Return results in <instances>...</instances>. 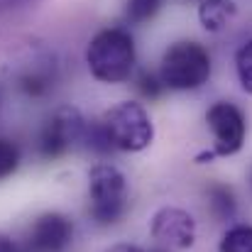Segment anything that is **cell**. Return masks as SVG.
<instances>
[{"mask_svg": "<svg viewBox=\"0 0 252 252\" xmlns=\"http://www.w3.org/2000/svg\"><path fill=\"white\" fill-rule=\"evenodd\" d=\"M20 157H22V155H20V147H17L12 140L0 137V181L17 171Z\"/></svg>", "mask_w": 252, "mask_h": 252, "instance_id": "cell-15", "label": "cell"}, {"mask_svg": "<svg viewBox=\"0 0 252 252\" xmlns=\"http://www.w3.org/2000/svg\"><path fill=\"white\" fill-rule=\"evenodd\" d=\"M238 15V5L233 0H203L198 5V20L203 30L220 32L225 30Z\"/></svg>", "mask_w": 252, "mask_h": 252, "instance_id": "cell-10", "label": "cell"}, {"mask_svg": "<svg viewBox=\"0 0 252 252\" xmlns=\"http://www.w3.org/2000/svg\"><path fill=\"white\" fill-rule=\"evenodd\" d=\"M34 0H0V12L5 10H15V7H22V5H30Z\"/></svg>", "mask_w": 252, "mask_h": 252, "instance_id": "cell-18", "label": "cell"}, {"mask_svg": "<svg viewBox=\"0 0 252 252\" xmlns=\"http://www.w3.org/2000/svg\"><path fill=\"white\" fill-rule=\"evenodd\" d=\"M88 213L98 225H115L127 211V184L123 171L100 162L88 171Z\"/></svg>", "mask_w": 252, "mask_h": 252, "instance_id": "cell-5", "label": "cell"}, {"mask_svg": "<svg viewBox=\"0 0 252 252\" xmlns=\"http://www.w3.org/2000/svg\"><path fill=\"white\" fill-rule=\"evenodd\" d=\"M86 130V120L79 108L74 105H62L57 108L42 125L39 130V155L44 159H57L66 155L76 142H81Z\"/></svg>", "mask_w": 252, "mask_h": 252, "instance_id": "cell-6", "label": "cell"}, {"mask_svg": "<svg viewBox=\"0 0 252 252\" xmlns=\"http://www.w3.org/2000/svg\"><path fill=\"white\" fill-rule=\"evenodd\" d=\"M220 252H252V225L238 223L228 228L220 240Z\"/></svg>", "mask_w": 252, "mask_h": 252, "instance_id": "cell-12", "label": "cell"}, {"mask_svg": "<svg viewBox=\"0 0 252 252\" xmlns=\"http://www.w3.org/2000/svg\"><path fill=\"white\" fill-rule=\"evenodd\" d=\"M250 181H252V171H250Z\"/></svg>", "mask_w": 252, "mask_h": 252, "instance_id": "cell-20", "label": "cell"}, {"mask_svg": "<svg viewBox=\"0 0 252 252\" xmlns=\"http://www.w3.org/2000/svg\"><path fill=\"white\" fill-rule=\"evenodd\" d=\"M105 252H145L142 248H137V245H130V243H118V245H113L110 250Z\"/></svg>", "mask_w": 252, "mask_h": 252, "instance_id": "cell-19", "label": "cell"}, {"mask_svg": "<svg viewBox=\"0 0 252 252\" xmlns=\"http://www.w3.org/2000/svg\"><path fill=\"white\" fill-rule=\"evenodd\" d=\"M100 127L113 150L120 152H142L155 140V125L150 113L137 100H123L110 108L100 120Z\"/></svg>", "mask_w": 252, "mask_h": 252, "instance_id": "cell-3", "label": "cell"}, {"mask_svg": "<svg viewBox=\"0 0 252 252\" xmlns=\"http://www.w3.org/2000/svg\"><path fill=\"white\" fill-rule=\"evenodd\" d=\"M0 252H22L17 243H12V238H7L5 233H0Z\"/></svg>", "mask_w": 252, "mask_h": 252, "instance_id": "cell-17", "label": "cell"}, {"mask_svg": "<svg viewBox=\"0 0 252 252\" xmlns=\"http://www.w3.org/2000/svg\"><path fill=\"white\" fill-rule=\"evenodd\" d=\"M152 238L171 250H189L196 243V220L184 208L164 206L152 218Z\"/></svg>", "mask_w": 252, "mask_h": 252, "instance_id": "cell-9", "label": "cell"}, {"mask_svg": "<svg viewBox=\"0 0 252 252\" xmlns=\"http://www.w3.org/2000/svg\"><path fill=\"white\" fill-rule=\"evenodd\" d=\"M206 123L213 132V155L216 157H230L238 155L245 145L248 135V120L245 113L228 100H218L206 110Z\"/></svg>", "mask_w": 252, "mask_h": 252, "instance_id": "cell-7", "label": "cell"}, {"mask_svg": "<svg viewBox=\"0 0 252 252\" xmlns=\"http://www.w3.org/2000/svg\"><path fill=\"white\" fill-rule=\"evenodd\" d=\"M235 71L238 81L245 93H252V39H248L235 54Z\"/></svg>", "mask_w": 252, "mask_h": 252, "instance_id": "cell-14", "label": "cell"}, {"mask_svg": "<svg viewBox=\"0 0 252 252\" xmlns=\"http://www.w3.org/2000/svg\"><path fill=\"white\" fill-rule=\"evenodd\" d=\"M159 79L171 91H196L211 79V54L198 42H174L159 64Z\"/></svg>", "mask_w": 252, "mask_h": 252, "instance_id": "cell-4", "label": "cell"}, {"mask_svg": "<svg viewBox=\"0 0 252 252\" xmlns=\"http://www.w3.org/2000/svg\"><path fill=\"white\" fill-rule=\"evenodd\" d=\"M74 240V223L64 213L49 211L34 218L27 230L25 252H64Z\"/></svg>", "mask_w": 252, "mask_h": 252, "instance_id": "cell-8", "label": "cell"}, {"mask_svg": "<svg viewBox=\"0 0 252 252\" xmlns=\"http://www.w3.org/2000/svg\"><path fill=\"white\" fill-rule=\"evenodd\" d=\"M0 74L25 95L44 98L57 84L59 59L42 37L0 30Z\"/></svg>", "mask_w": 252, "mask_h": 252, "instance_id": "cell-1", "label": "cell"}, {"mask_svg": "<svg viewBox=\"0 0 252 252\" xmlns=\"http://www.w3.org/2000/svg\"><path fill=\"white\" fill-rule=\"evenodd\" d=\"M162 5L164 0H125V15L130 22L142 25V22H150L162 10Z\"/></svg>", "mask_w": 252, "mask_h": 252, "instance_id": "cell-13", "label": "cell"}, {"mask_svg": "<svg viewBox=\"0 0 252 252\" xmlns=\"http://www.w3.org/2000/svg\"><path fill=\"white\" fill-rule=\"evenodd\" d=\"M137 91H140L142 98L157 100V98L164 93V84H162L159 74H155V71H142V74L137 76Z\"/></svg>", "mask_w": 252, "mask_h": 252, "instance_id": "cell-16", "label": "cell"}, {"mask_svg": "<svg viewBox=\"0 0 252 252\" xmlns=\"http://www.w3.org/2000/svg\"><path fill=\"white\" fill-rule=\"evenodd\" d=\"M137 62L135 39L125 27L100 30L86 47V64L95 81L123 84L132 76Z\"/></svg>", "mask_w": 252, "mask_h": 252, "instance_id": "cell-2", "label": "cell"}, {"mask_svg": "<svg viewBox=\"0 0 252 252\" xmlns=\"http://www.w3.org/2000/svg\"><path fill=\"white\" fill-rule=\"evenodd\" d=\"M208 211L218 223L233 220V216L238 211V201H235L233 189L225 184H211L208 186Z\"/></svg>", "mask_w": 252, "mask_h": 252, "instance_id": "cell-11", "label": "cell"}]
</instances>
